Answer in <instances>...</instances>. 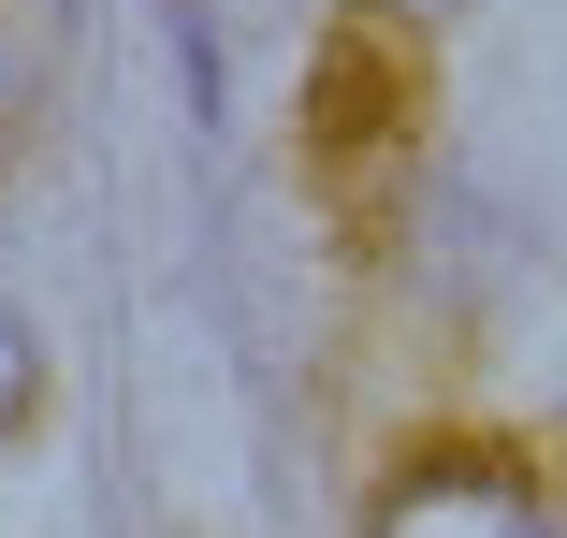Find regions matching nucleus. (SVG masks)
Here are the masks:
<instances>
[{
	"instance_id": "obj_1",
	"label": "nucleus",
	"mask_w": 567,
	"mask_h": 538,
	"mask_svg": "<svg viewBox=\"0 0 567 538\" xmlns=\"http://www.w3.org/2000/svg\"><path fill=\"white\" fill-rule=\"evenodd\" d=\"M408 117H422V87H408V59L379 44V30H350L320 59V117H306V146H320V175H350V189H379V146H408Z\"/></svg>"
},
{
	"instance_id": "obj_2",
	"label": "nucleus",
	"mask_w": 567,
	"mask_h": 538,
	"mask_svg": "<svg viewBox=\"0 0 567 538\" xmlns=\"http://www.w3.org/2000/svg\"><path fill=\"white\" fill-rule=\"evenodd\" d=\"M379 538H553L538 480L524 466H481V452H436L379 495Z\"/></svg>"
},
{
	"instance_id": "obj_3",
	"label": "nucleus",
	"mask_w": 567,
	"mask_h": 538,
	"mask_svg": "<svg viewBox=\"0 0 567 538\" xmlns=\"http://www.w3.org/2000/svg\"><path fill=\"white\" fill-rule=\"evenodd\" d=\"M16 407H30V335H16V306H0V437H16Z\"/></svg>"
},
{
	"instance_id": "obj_4",
	"label": "nucleus",
	"mask_w": 567,
	"mask_h": 538,
	"mask_svg": "<svg viewBox=\"0 0 567 538\" xmlns=\"http://www.w3.org/2000/svg\"><path fill=\"white\" fill-rule=\"evenodd\" d=\"M379 15H408V0H379ZM422 15H436V0H422Z\"/></svg>"
}]
</instances>
